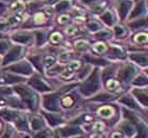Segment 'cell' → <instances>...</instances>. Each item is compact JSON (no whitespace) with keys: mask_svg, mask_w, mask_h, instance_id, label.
Returning <instances> with one entry per match:
<instances>
[{"mask_svg":"<svg viewBox=\"0 0 148 138\" xmlns=\"http://www.w3.org/2000/svg\"><path fill=\"white\" fill-rule=\"evenodd\" d=\"M88 28H89L91 31H96V30H99V25L97 24L96 22L91 21V22H89V23H88Z\"/></svg>","mask_w":148,"mask_h":138,"instance_id":"30","label":"cell"},{"mask_svg":"<svg viewBox=\"0 0 148 138\" xmlns=\"http://www.w3.org/2000/svg\"><path fill=\"white\" fill-rule=\"evenodd\" d=\"M109 36V32L107 31H101L99 34H96V37H99V38H108Z\"/></svg>","mask_w":148,"mask_h":138,"instance_id":"40","label":"cell"},{"mask_svg":"<svg viewBox=\"0 0 148 138\" xmlns=\"http://www.w3.org/2000/svg\"><path fill=\"white\" fill-rule=\"evenodd\" d=\"M62 40V36L59 34H57V33H55V34H53L52 36H51V41L54 43H57L59 42Z\"/></svg>","mask_w":148,"mask_h":138,"instance_id":"28","label":"cell"},{"mask_svg":"<svg viewBox=\"0 0 148 138\" xmlns=\"http://www.w3.org/2000/svg\"><path fill=\"white\" fill-rule=\"evenodd\" d=\"M107 86H108V89H110V90H115L117 86V82L115 80H109L108 83H107Z\"/></svg>","mask_w":148,"mask_h":138,"instance_id":"31","label":"cell"},{"mask_svg":"<svg viewBox=\"0 0 148 138\" xmlns=\"http://www.w3.org/2000/svg\"><path fill=\"white\" fill-rule=\"evenodd\" d=\"M8 46H9L8 42H5V41H0V54H3V53L5 52Z\"/></svg>","mask_w":148,"mask_h":138,"instance_id":"27","label":"cell"},{"mask_svg":"<svg viewBox=\"0 0 148 138\" xmlns=\"http://www.w3.org/2000/svg\"><path fill=\"white\" fill-rule=\"evenodd\" d=\"M47 118L49 120L51 126H56L57 123L62 122V118L59 115H53V114H46Z\"/></svg>","mask_w":148,"mask_h":138,"instance_id":"14","label":"cell"},{"mask_svg":"<svg viewBox=\"0 0 148 138\" xmlns=\"http://www.w3.org/2000/svg\"><path fill=\"white\" fill-rule=\"evenodd\" d=\"M5 28H8L6 23H1V24H0V30H4Z\"/></svg>","mask_w":148,"mask_h":138,"instance_id":"52","label":"cell"},{"mask_svg":"<svg viewBox=\"0 0 148 138\" xmlns=\"http://www.w3.org/2000/svg\"><path fill=\"white\" fill-rule=\"evenodd\" d=\"M131 59L139 65H147V55H145V54H133V55H131Z\"/></svg>","mask_w":148,"mask_h":138,"instance_id":"8","label":"cell"},{"mask_svg":"<svg viewBox=\"0 0 148 138\" xmlns=\"http://www.w3.org/2000/svg\"><path fill=\"white\" fill-rule=\"evenodd\" d=\"M75 30H76V29L73 28V27H71V28H69L68 30H67V34H69V35L73 34V33H75Z\"/></svg>","mask_w":148,"mask_h":138,"instance_id":"49","label":"cell"},{"mask_svg":"<svg viewBox=\"0 0 148 138\" xmlns=\"http://www.w3.org/2000/svg\"><path fill=\"white\" fill-rule=\"evenodd\" d=\"M112 138H122V135H121V133H114L112 135Z\"/></svg>","mask_w":148,"mask_h":138,"instance_id":"51","label":"cell"},{"mask_svg":"<svg viewBox=\"0 0 148 138\" xmlns=\"http://www.w3.org/2000/svg\"><path fill=\"white\" fill-rule=\"evenodd\" d=\"M16 91L20 94V95L23 97L25 99V101L30 105L31 107H34V99H35V96L34 94L30 91L29 89L25 88V86H17L16 88Z\"/></svg>","mask_w":148,"mask_h":138,"instance_id":"2","label":"cell"},{"mask_svg":"<svg viewBox=\"0 0 148 138\" xmlns=\"http://www.w3.org/2000/svg\"><path fill=\"white\" fill-rule=\"evenodd\" d=\"M120 101L122 102V103L125 104V105H128V107H134V109H136V102L133 101V99L131 98V97H129V96H126V97L122 98Z\"/></svg>","mask_w":148,"mask_h":138,"instance_id":"16","label":"cell"},{"mask_svg":"<svg viewBox=\"0 0 148 138\" xmlns=\"http://www.w3.org/2000/svg\"><path fill=\"white\" fill-rule=\"evenodd\" d=\"M20 7H22L21 3H14V5H13V9H14V10L20 9Z\"/></svg>","mask_w":148,"mask_h":138,"instance_id":"50","label":"cell"},{"mask_svg":"<svg viewBox=\"0 0 148 138\" xmlns=\"http://www.w3.org/2000/svg\"><path fill=\"white\" fill-rule=\"evenodd\" d=\"M21 51H22L21 46H14L9 52V54L6 55L5 58H4V63H9L10 61H13L14 59L18 58L19 56H20Z\"/></svg>","mask_w":148,"mask_h":138,"instance_id":"6","label":"cell"},{"mask_svg":"<svg viewBox=\"0 0 148 138\" xmlns=\"http://www.w3.org/2000/svg\"><path fill=\"white\" fill-rule=\"evenodd\" d=\"M115 34H116L117 37L123 36L125 34V30H123V28H121V27H116L115 28Z\"/></svg>","mask_w":148,"mask_h":138,"instance_id":"36","label":"cell"},{"mask_svg":"<svg viewBox=\"0 0 148 138\" xmlns=\"http://www.w3.org/2000/svg\"><path fill=\"white\" fill-rule=\"evenodd\" d=\"M112 98V96L111 95H106V94H102V95H99L96 97V100H109V99Z\"/></svg>","mask_w":148,"mask_h":138,"instance_id":"35","label":"cell"},{"mask_svg":"<svg viewBox=\"0 0 148 138\" xmlns=\"http://www.w3.org/2000/svg\"><path fill=\"white\" fill-rule=\"evenodd\" d=\"M138 130H139V135L136 136V138H146V128L143 124H139L138 126Z\"/></svg>","mask_w":148,"mask_h":138,"instance_id":"19","label":"cell"},{"mask_svg":"<svg viewBox=\"0 0 148 138\" xmlns=\"http://www.w3.org/2000/svg\"><path fill=\"white\" fill-rule=\"evenodd\" d=\"M69 19L68 16H62L60 18H59V22L60 23H64V22H67V20Z\"/></svg>","mask_w":148,"mask_h":138,"instance_id":"47","label":"cell"},{"mask_svg":"<svg viewBox=\"0 0 148 138\" xmlns=\"http://www.w3.org/2000/svg\"><path fill=\"white\" fill-rule=\"evenodd\" d=\"M102 19L107 23V24H109V25L112 24V15H111L110 12H107V13H105L104 15H102Z\"/></svg>","mask_w":148,"mask_h":138,"instance_id":"20","label":"cell"},{"mask_svg":"<svg viewBox=\"0 0 148 138\" xmlns=\"http://www.w3.org/2000/svg\"><path fill=\"white\" fill-rule=\"evenodd\" d=\"M92 138H102V137H101L99 135H93Z\"/></svg>","mask_w":148,"mask_h":138,"instance_id":"54","label":"cell"},{"mask_svg":"<svg viewBox=\"0 0 148 138\" xmlns=\"http://www.w3.org/2000/svg\"><path fill=\"white\" fill-rule=\"evenodd\" d=\"M47 1H48L49 3H53V2H55L56 0H47Z\"/></svg>","mask_w":148,"mask_h":138,"instance_id":"55","label":"cell"},{"mask_svg":"<svg viewBox=\"0 0 148 138\" xmlns=\"http://www.w3.org/2000/svg\"><path fill=\"white\" fill-rule=\"evenodd\" d=\"M30 59L34 62L35 65L37 67V69H38V70H41V65H40V57H39V56H36V57H31Z\"/></svg>","mask_w":148,"mask_h":138,"instance_id":"26","label":"cell"},{"mask_svg":"<svg viewBox=\"0 0 148 138\" xmlns=\"http://www.w3.org/2000/svg\"><path fill=\"white\" fill-rule=\"evenodd\" d=\"M93 1H95V0H83V2L85 3H90V2H93Z\"/></svg>","mask_w":148,"mask_h":138,"instance_id":"53","label":"cell"},{"mask_svg":"<svg viewBox=\"0 0 148 138\" xmlns=\"http://www.w3.org/2000/svg\"><path fill=\"white\" fill-rule=\"evenodd\" d=\"M86 59L87 60H89L91 62H96V63H99V65H105L106 62L105 60H103V59H93V58H90L88 56H86Z\"/></svg>","mask_w":148,"mask_h":138,"instance_id":"32","label":"cell"},{"mask_svg":"<svg viewBox=\"0 0 148 138\" xmlns=\"http://www.w3.org/2000/svg\"><path fill=\"white\" fill-rule=\"evenodd\" d=\"M6 90H3V88H0V93H3V94H11L12 93V90L10 88H5Z\"/></svg>","mask_w":148,"mask_h":138,"instance_id":"45","label":"cell"},{"mask_svg":"<svg viewBox=\"0 0 148 138\" xmlns=\"http://www.w3.org/2000/svg\"><path fill=\"white\" fill-rule=\"evenodd\" d=\"M68 6H69V1H68V0H62L59 4H57V6H56V10H57V11H62V9H66V7H68Z\"/></svg>","mask_w":148,"mask_h":138,"instance_id":"21","label":"cell"},{"mask_svg":"<svg viewBox=\"0 0 148 138\" xmlns=\"http://www.w3.org/2000/svg\"><path fill=\"white\" fill-rule=\"evenodd\" d=\"M36 35L37 36H38V38H37V39H38V41H37V43H38V44H39L40 42H41V41H42L43 40V33L42 32H36Z\"/></svg>","mask_w":148,"mask_h":138,"instance_id":"43","label":"cell"},{"mask_svg":"<svg viewBox=\"0 0 148 138\" xmlns=\"http://www.w3.org/2000/svg\"><path fill=\"white\" fill-rule=\"evenodd\" d=\"M0 115L6 120H14L17 117V114L11 110H2L0 112Z\"/></svg>","mask_w":148,"mask_h":138,"instance_id":"12","label":"cell"},{"mask_svg":"<svg viewBox=\"0 0 148 138\" xmlns=\"http://www.w3.org/2000/svg\"><path fill=\"white\" fill-rule=\"evenodd\" d=\"M11 134H12V131L9 129L5 133H4V134H3V136L1 138H10V137H11Z\"/></svg>","mask_w":148,"mask_h":138,"instance_id":"46","label":"cell"},{"mask_svg":"<svg viewBox=\"0 0 148 138\" xmlns=\"http://www.w3.org/2000/svg\"><path fill=\"white\" fill-rule=\"evenodd\" d=\"M99 88V76H97V71H94L93 74L89 77V79L86 80L84 82L83 86H82V92L85 95H90L94 93L95 91H97V89Z\"/></svg>","mask_w":148,"mask_h":138,"instance_id":"1","label":"cell"},{"mask_svg":"<svg viewBox=\"0 0 148 138\" xmlns=\"http://www.w3.org/2000/svg\"><path fill=\"white\" fill-rule=\"evenodd\" d=\"M122 129H124L125 130V132L128 134V135H132L133 134V126H132V124L130 122H125V123H123L122 124Z\"/></svg>","mask_w":148,"mask_h":138,"instance_id":"17","label":"cell"},{"mask_svg":"<svg viewBox=\"0 0 148 138\" xmlns=\"http://www.w3.org/2000/svg\"><path fill=\"white\" fill-rule=\"evenodd\" d=\"M130 5H131V2L130 1H126V2H121L120 6H119V12H120V15L122 18H124L126 16L128 10H129Z\"/></svg>","mask_w":148,"mask_h":138,"instance_id":"11","label":"cell"},{"mask_svg":"<svg viewBox=\"0 0 148 138\" xmlns=\"http://www.w3.org/2000/svg\"><path fill=\"white\" fill-rule=\"evenodd\" d=\"M29 83H30V86H32L34 89L38 90V91H41V92H46V91H49L50 90L49 86H48L46 82H43L41 79H39L38 77L32 78Z\"/></svg>","mask_w":148,"mask_h":138,"instance_id":"5","label":"cell"},{"mask_svg":"<svg viewBox=\"0 0 148 138\" xmlns=\"http://www.w3.org/2000/svg\"><path fill=\"white\" fill-rule=\"evenodd\" d=\"M62 68H64V67H62V65H58V67H55V68H54V69H52V70L50 71V72H51V74H53V73H55L56 71L62 70Z\"/></svg>","mask_w":148,"mask_h":138,"instance_id":"48","label":"cell"},{"mask_svg":"<svg viewBox=\"0 0 148 138\" xmlns=\"http://www.w3.org/2000/svg\"><path fill=\"white\" fill-rule=\"evenodd\" d=\"M45 20V17H43L42 14H38V15L35 16V21L37 22H42Z\"/></svg>","mask_w":148,"mask_h":138,"instance_id":"44","label":"cell"},{"mask_svg":"<svg viewBox=\"0 0 148 138\" xmlns=\"http://www.w3.org/2000/svg\"><path fill=\"white\" fill-rule=\"evenodd\" d=\"M11 71H14V72H17V73H22L25 74V75H29V74L32 73L31 67L27 63V62H19V63H16V65H12L10 68Z\"/></svg>","mask_w":148,"mask_h":138,"instance_id":"3","label":"cell"},{"mask_svg":"<svg viewBox=\"0 0 148 138\" xmlns=\"http://www.w3.org/2000/svg\"><path fill=\"white\" fill-rule=\"evenodd\" d=\"M124 113H125V116L126 117H128L129 119H131L132 121H138V118H136V115H133L132 113H130V112H128V111H125L124 110Z\"/></svg>","mask_w":148,"mask_h":138,"instance_id":"29","label":"cell"},{"mask_svg":"<svg viewBox=\"0 0 148 138\" xmlns=\"http://www.w3.org/2000/svg\"><path fill=\"white\" fill-rule=\"evenodd\" d=\"M41 126H42V122H41L38 118H32V128H33V130L37 131V130H39Z\"/></svg>","mask_w":148,"mask_h":138,"instance_id":"18","label":"cell"},{"mask_svg":"<svg viewBox=\"0 0 148 138\" xmlns=\"http://www.w3.org/2000/svg\"><path fill=\"white\" fill-rule=\"evenodd\" d=\"M146 24V21L145 20H139V22H133V23H130L129 27L132 29H136L139 28V27H142V25Z\"/></svg>","mask_w":148,"mask_h":138,"instance_id":"25","label":"cell"},{"mask_svg":"<svg viewBox=\"0 0 148 138\" xmlns=\"http://www.w3.org/2000/svg\"><path fill=\"white\" fill-rule=\"evenodd\" d=\"M17 126H18L20 130H23V129H27V122H25V119H20L17 122Z\"/></svg>","mask_w":148,"mask_h":138,"instance_id":"33","label":"cell"},{"mask_svg":"<svg viewBox=\"0 0 148 138\" xmlns=\"http://www.w3.org/2000/svg\"><path fill=\"white\" fill-rule=\"evenodd\" d=\"M1 37H2V35H1V34H0V38H1Z\"/></svg>","mask_w":148,"mask_h":138,"instance_id":"56","label":"cell"},{"mask_svg":"<svg viewBox=\"0 0 148 138\" xmlns=\"http://www.w3.org/2000/svg\"><path fill=\"white\" fill-rule=\"evenodd\" d=\"M13 39L15 41H18V42L21 43H30L32 41V36L28 34H16L14 35V38Z\"/></svg>","mask_w":148,"mask_h":138,"instance_id":"9","label":"cell"},{"mask_svg":"<svg viewBox=\"0 0 148 138\" xmlns=\"http://www.w3.org/2000/svg\"><path fill=\"white\" fill-rule=\"evenodd\" d=\"M76 48L78 50H85L87 48V43L85 41H78L76 42Z\"/></svg>","mask_w":148,"mask_h":138,"instance_id":"39","label":"cell"},{"mask_svg":"<svg viewBox=\"0 0 148 138\" xmlns=\"http://www.w3.org/2000/svg\"><path fill=\"white\" fill-rule=\"evenodd\" d=\"M49 137V134H48V132H46V131H42V132H40L38 135H36V138H48Z\"/></svg>","mask_w":148,"mask_h":138,"instance_id":"42","label":"cell"},{"mask_svg":"<svg viewBox=\"0 0 148 138\" xmlns=\"http://www.w3.org/2000/svg\"><path fill=\"white\" fill-rule=\"evenodd\" d=\"M94 49H95L96 52L103 53V52H105L106 50H107V48H106V46L104 44V43H97V44L94 46Z\"/></svg>","mask_w":148,"mask_h":138,"instance_id":"22","label":"cell"},{"mask_svg":"<svg viewBox=\"0 0 148 138\" xmlns=\"http://www.w3.org/2000/svg\"><path fill=\"white\" fill-rule=\"evenodd\" d=\"M133 74H134V69L131 65H126L125 68H123L119 73V78L124 81H128L132 78Z\"/></svg>","mask_w":148,"mask_h":138,"instance_id":"4","label":"cell"},{"mask_svg":"<svg viewBox=\"0 0 148 138\" xmlns=\"http://www.w3.org/2000/svg\"><path fill=\"white\" fill-rule=\"evenodd\" d=\"M54 57H52V56H47L46 58H45V63H46L47 65H51L54 62Z\"/></svg>","mask_w":148,"mask_h":138,"instance_id":"38","label":"cell"},{"mask_svg":"<svg viewBox=\"0 0 148 138\" xmlns=\"http://www.w3.org/2000/svg\"><path fill=\"white\" fill-rule=\"evenodd\" d=\"M79 67V63L77 61H75V62H71L70 65H68V70L69 71H73V70H76L77 68Z\"/></svg>","mask_w":148,"mask_h":138,"instance_id":"37","label":"cell"},{"mask_svg":"<svg viewBox=\"0 0 148 138\" xmlns=\"http://www.w3.org/2000/svg\"><path fill=\"white\" fill-rule=\"evenodd\" d=\"M133 94L136 95V97H138L140 101L142 102L144 105H147L148 104V97H147V91L146 90H134L133 91Z\"/></svg>","mask_w":148,"mask_h":138,"instance_id":"7","label":"cell"},{"mask_svg":"<svg viewBox=\"0 0 148 138\" xmlns=\"http://www.w3.org/2000/svg\"><path fill=\"white\" fill-rule=\"evenodd\" d=\"M77 133H79V130L77 128H65V129L60 130V134L62 136H71V135H75Z\"/></svg>","mask_w":148,"mask_h":138,"instance_id":"13","label":"cell"},{"mask_svg":"<svg viewBox=\"0 0 148 138\" xmlns=\"http://www.w3.org/2000/svg\"><path fill=\"white\" fill-rule=\"evenodd\" d=\"M21 80H22L21 78L16 77V76H12V75H9V74L3 75V76L0 77V82L14 83V82H19V81H21Z\"/></svg>","mask_w":148,"mask_h":138,"instance_id":"10","label":"cell"},{"mask_svg":"<svg viewBox=\"0 0 148 138\" xmlns=\"http://www.w3.org/2000/svg\"><path fill=\"white\" fill-rule=\"evenodd\" d=\"M99 114L103 117H109L113 114V110H112V107H101L99 110Z\"/></svg>","mask_w":148,"mask_h":138,"instance_id":"15","label":"cell"},{"mask_svg":"<svg viewBox=\"0 0 148 138\" xmlns=\"http://www.w3.org/2000/svg\"><path fill=\"white\" fill-rule=\"evenodd\" d=\"M133 83H134V84H140V86H142V84H146V83H147V80H146L145 77L140 76L134 80V82Z\"/></svg>","mask_w":148,"mask_h":138,"instance_id":"24","label":"cell"},{"mask_svg":"<svg viewBox=\"0 0 148 138\" xmlns=\"http://www.w3.org/2000/svg\"><path fill=\"white\" fill-rule=\"evenodd\" d=\"M142 10H143V4H139V5L136 6V10L133 11V13H132V17L133 16H136V15H139L140 13H142Z\"/></svg>","mask_w":148,"mask_h":138,"instance_id":"34","label":"cell"},{"mask_svg":"<svg viewBox=\"0 0 148 138\" xmlns=\"http://www.w3.org/2000/svg\"><path fill=\"white\" fill-rule=\"evenodd\" d=\"M62 102H64V104H65V105H67V107H70L73 101H72V99L70 98V97H66V98H64Z\"/></svg>","mask_w":148,"mask_h":138,"instance_id":"41","label":"cell"},{"mask_svg":"<svg viewBox=\"0 0 148 138\" xmlns=\"http://www.w3.org/2000/svg\"><path fill=\"white\" fill-rule=\"evenodd\" d=\"M146 40H147V34H140L136 37V41L139 43L145 42Z\"/></svg>","mask_w":148,"mask_h":138,"instance_id":"23","label":"cell"}]
</instances>
